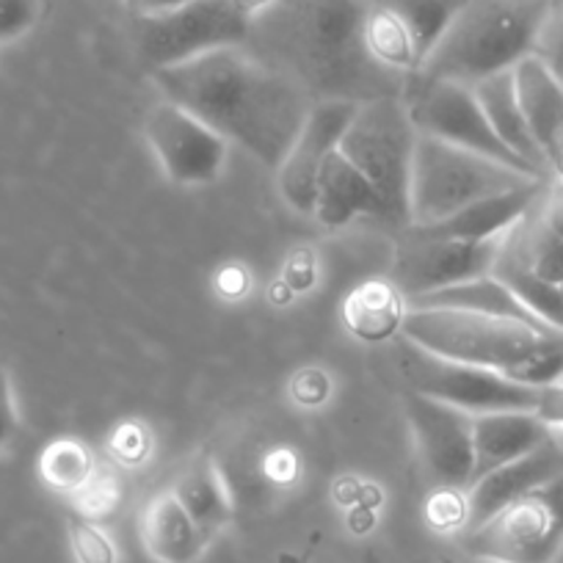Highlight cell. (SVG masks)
I'll return each instance as SVG.
<instances>
[{
  "mask_svg": "<svg viewBox=\"0 0 563 563\" xmlns=\"http://www.w3.org/2000/svg\"><path fill=\"white\" fill-rule=\"evenodd\" d=\"M371 0H263L246 47L312 102L406 97L411 75L384 67L367 42Z\"/></svg>",
  "mask_w": 563,
  "mask_h": 563,
  "instance_id": "cell-1",
  "label": "cell"
},
{
  "mask_svg": "<svg viewBox=\"0 0 563 563\" xmlns=\"http://www.w3.org/2000/svg\"><path fill=\"white\" fill-rule=\"evenodd\" d=\"M150 78L166 100L191 111L268 169H279L316 106L307 91L246 45L210 51Z\"/></svg>",
  "mask_w": 563,
  "mask_h": 563,
  "instance_id": "cell-2",
  "label": "cell"
},
{
  "mask_svg": "<svg viewBox=\"0 0 563 563\" xmlns=\"http://www.w3.org/2000/svg\"><path fill=\"white\" fill-rule=\"evenodd\" d=\"M558 0H464L417 73V80L475 86L533 56L536 40Z\"/></svg>",
  "mask_w": 563,
  "mask_h": 563,
  "instance_id": "cell-3",
  "label": "cell"
},
{
  "mask_svg": "<svg viewBox=\"0 0 563 563\" xmlns=\"http://www.w3.org/2000/svg\"><path fill=\"white\" fill-rule=\"evenodd\" d=\"M400 338L442 360L506 373L514 382L541 354L561 349V334L550 329L464 310H409Z\"/></svg>",
  "mask_w": 563,
  "mask_h": 563,
  "instance_id": "cell-4",
  "label": "cell"
},
{
  "mask_svg": "<svg viewBox=\"0 0 563 563\" xmlns=\"http://www.w3.org/2000/svg\"><path fill=\"white\" fill-rule=\"evenodd\" d=\"M533 183L544 180L473 150L417 133L409 180V227L440 224L481 199Z\"/></svg>",
  "mask_w": 563,
  "mask_h": 563,
  "instance_id": "cell-5",
  "label": "cell"
},
{
  "mask_svg": "<svg viewBox=\"0 0 563 563\" xmlns=\"http://www.w3.org/2000/svg\"><path fill=\"white\" fill-rule=\"evenodd\" d=\"M417 128L404 97H378L354 108L340 155L371 183L382 199L384 221L409 227V180Z\"/></svg>",
  "mask_w": 563,
  "mask_h": 563,
  "instance_id": "cell-6",
  "label": "cell"
},
{
  "mask_svg": "<svg viewBox=\"0 0 563 563\" xmlns=\"http://www.w3.org/2000/svg\"><path fill=\"white\" fill-rule=\"evenodd\" d=\"M252 14V0H186L166 12L130 18V34L153 75L210 51L246 45Z\"/></svg>",
  "mask_w": 563,
  "mask_h": 563,
  "instance_id": "cell-7",
  "label": "cell"
},
{
  "mask_svg": "<svg viewBox=\"0 0 563 563\" xmlns=\"http://www.w3.org/2000/svg\"><path fill=\"white\" fill-rule=\"evenodd\" d=\"M395 371L404 378L409 393L442 400L470 415L533 411L536 395H539V387L514 382L506 373L442 360L406 338H400L395 345Z\"/></svg>",
  "mask_w": 563,
  "mask_h": 563,
  "instance_id": "cell-8",
  "label": "cell"
},
{
  "mask_svg": "<svg viewBox=\"0 0 563 563\" xmlns=\"http://www.w3.org/2000/svg\"><path fill=\"white\" fill-rule=\"evenodd\" d=\"M464 550L484 563H555L563 550V475L464 530Z\"/></svg>",
  "mask_w": 563,
  "mask_h": 563,
  "instance_id": "cell-9",
  "label": "cell"
},
{
  "mask_svg": "<svg viewBox=\"0 0 563 563\" xmlns=\"http://www.w3.org/2000/svg\"><path fill=\"white\" fill-rule=\"evenodd\" d=\"M409 117L415 122L417 133L431 135V139L448 141L456 147L473 150V153L495 158L500 164L514 166L519 172L541 177L539 172L530 169L525 161H519L511 150L497 139L481 108L475 89L470 84L459 80H417L411 78L409 89L404 97ZM547 180V177H541Z\"/></svg>",
  "mask_w": 563,
  "mask_h": 563,
  "instance_id": "cell-10",
  "label": "cell"
},
{
  "mask_svg": "<svg viewBox=\"0 0 563 563\" xmlns=\"http://www.w3.org/2000/svg\"><path fill=\"white\" fill-rule=\"evenodd\" d=\"M506 235L489 238V241H459V238L422 235L406 227V235L395 249L389 282L409 301L451 288V285L489 276L500 257Z\"/></svg>",
  "mask_w": 563,
  "mask_h": 563,
  "instance_id": "cell-11",
  "label": "cell"
},
{
  "mask_svg": "<svg viewBox=\"0 0 563 563\" xmlns=\"http://www.w3.org/2000/svg\"><path fill=\"white\" fill-rule=\"evenodd\" d=\"M144 139L164 175L180 186H208L219 180L230 155V141L166 97L150 108Z\"/></svg>",
  "mask_w": 563,
  "mask_h": 563,
  "instance_id": "cell-12",
  "label": "cell"
},
{
  "mask_svg": "<svg viewBox=\"0 0 563 563\" xmlns=\"http://www.w3.org/2000/svg\"><path fill=\"white\" fill-rule=\"evenodd\" d=\"M406 417L422 470L437 489L464 492L473 484V417L426 395H406Z\"/></svg>",
  "mask_w": 563,
  "mask_h": 563,
  "instance_id": "cell-13",
  "label": "cell"
},
{
  "mask_svg": "<svg viewBox=\"0 0 563 563\" xmlns=\"http://www.w3.org/2000/svg\"><path fill=\"white\" fill-rule=\"evenodd\" d=\"M354 102H316L305 128L296 135L294 147L276 169L282 197L288 199L296 213L312 216L321 166L340 147L345 128L354 117Z\"/></svg>",
  "mask_w": 563,
  "mask_h": 563,
  "instance_id": "cell-14",
  "label": "cell"
},
{
  "mask_svg": "<svg viewBox=\"0 0 563 563\" xmlns=\"http://www.w3.org/2000/svg\"><path fill=\"white\" fill-rule=\"evenodd\" d=\"M563 475V453L552 442L541 445L539 451L528 456L508 462L492 473L481 475L464 489V503H467V525L464 530L478 528L481 522L506 508L508 503L519 500L528 492L550 484L552 478Z\"/></svg>",
  "mask_w": 563,
  "mask_h": 563,
  "instance_id": "cell-15",
  "label": "cell"
},
{
  "mask_svg": "<svg viewBox=\"0 0 563 563\" xmlns=\"http://www.w3.org/2000/svg\"><path fill=\"white\" fill-rule=\"evenodd\" d=\"M519 108L525 113L536 147L544 155L550 172H563V86L547 73L536 56L522 58L514 67Z\"/></svg>",
  "mask_w": 563,
  "mask_h": 563,
  "instance_id": "cell-16",
  "label": "cell"
},
{
  "mask_svg": "<svg viewBox=\"0 0 563 563\" xmlns=\"http://www.w3.org/2000/svg\"><path fill=\"white\" fill-rule=\"evenodd\" d=\"M550 440V426L533 411H489L473 417L475 473L473 481L508 462L539 451Z\"/></svg>",
  "mask_w": 563,
  "mask_h": 563,
  "instance_id": "cell-17",
  "label": "cell"
},
{
  "mask_svg": "<svg viewBox=\"0 0 563 563\" xmlns=\"http://www.w3.org/2000/svg\"><path fill=\"white\" fill-rule=\"evenodd\" d=\"M544 183H533V186L517 188V191L497 194V197L481 199V202L470 205V208L459 210L451 219L440 221L431 227H411V230L422 232V235L434 238H459V241H489V238L506 235L514 224L525 219L539 202L544 194Z\"/></svg>",
  "mask_w": 563,
  "mask_h": 563,
  "instance_id": "cell-18",
  "label": "cell"
},
{
  "mask_svg": "<svg viewBox=\"0 0 563 563\" xmlns=\"http://www.w3.org/2000/svg\"><path fill=\"white\" fill-rule=\"evenodd\" d=\"M141 541L158 563H197L210 544L172 489L155 495L141 511Z\"/></svg>",
  "mask_w": 563,
  "mask_h": 563,
  "instance_id": "cell-19",
  "label": "cell"
},
{
  "mask_svg": "<svg viewBox=\"0 0 563 563\" xmlns=\"http://www.w3.org/2000/svg\"><path fill=\"white\" fill-rule=\"evenodd\" d=\"M312 216L323 227L338 230V227L351 224L360 216L384 221V208L371 183L340 155V150H334L327 164L321 166V175H318Z\"/></svg>",
  "mask_w": 563,
  "mask_h": 563,
  "instance_id": "cell-20",
  "label": "cell"
},
{
  "mask_svg": "<svg viewBox=\"0 0 563 563\" xmlns=\"http://www.w3.org/2000/svg\"><path fill=\"white\" fill-rule=\"evenodd\" d=\"M473 89L481 108H484L486 119H489L492 130L497 133V139H500L519 161H525L530 169H536L541 177H547L550 166H547L541 150L536 147L533 135H530L528 130V122H525L522 108H519L517 86H514V69L489 75V78L478 80Z\"/></svg>",
  "mask_w": 563,
  "mask_h": 563,
  "instance_id": "cell-21",
  "label": "cell"
},
{
  "mask_svg": "<svg viewBox=\"0 0 563 563\" xmlns=\"http://www.w3.org/2000/svg\"><path fill=\"white\" fill-rule=\"evenodd\" d=\"M172 495L191 514V519L208 536V541H213L232 522V514H235L230 486H227L219 464L210 456L191 459L172 484Z\"/></svg>",
  "mask_w": 563,
  "mask_h": 563,
  "instance_id": "cell-22",
  "label": "cell"
},
{
  "mask_svg": "<svg viewBox=\"0 0 563 563\" xmlns=\"http://www.w3.org/2000/svg\"><path fill=\"white\" fill-rule=\"evenodd\" d=\"M406 305H409V310L481 312V316L511 318V321H522V323H530V327L547 329L544 323L536 321V318L525 310L522 301H519L495 274L481 276V279H473V282H462V285H451V288L434 290V294L417 296V299H409Z\"/></svg>",
  "mask_w": 563,
  "mask_h": 563,
  "instance_id": "cell-23",
  "label": "cell"
},
{
  "mask_svg": "<svg viewBox=\"0 0 563 563\" xmlns=\"http://www.w3.org/2000/svg\"><path fill=\"white\" fill-rule=\"evenodd\" d=\"M345 327L365 343H384L400 334L406 299L389 279H371L349 294L343 305Z\"/></svg>",
  "mask_w": 563,
  "mask_h": 563,
  "instance_id": "cell-24",
  "label": "cell"
},
{
  "mask_svg": "<svg viewBox=\"0 0 563 563\" xmlns=\"http://www.w3.org/2000/svg\"><path fill=\"white\" fill-rule=\"evenodd\" d=\"M492 274L517 296L525 305V310L536 318V321L544 323L552 332L563 334V288L555 282H547L541 276H536L533 271L525 268L519 260H514L506 249H500V257H497L495 271Z\"/></svg>",
  "mask_w": 563,
  "mask_h": 563,
  "instance_id": "cell-25",
  "label": "cell"
},
{
  "mask_svg": "<svg viewBox=\"0 0 563 563\" xmlns=\"http://www.w3.org/2000/svg\"><path fill=\"white\" fill-rule=\"evenodd\" d=\"M373 3L404 25L417 56H420V64L442 36V31L456 18L459 9L464 7V0H373Z\"/></svg>",
  "mask_w": 563,
  "mask_h": 563,
  "instance_id": "cell-26",
  "label": "cell"
},
{
  "mask_svg": "<svg viewBox=\"0 0 563 563\" xmlns=\"http://www.w3.org/2000/svg\"><path fill=\"white\" fill-rule=\"evenodd\" d=\"M91 473H95V459H91L89 448L69 437L51 442L40 456L42 481L58 492L86 489Z\"/></svg>",
  "mask_w": 563,
  "mask_h": 563,
  "instance_id": "cell-27",
  "label": "cell"
},
{
  "mask_svg": "<svg viewBox=\"0 0 563 563\" xmlns=\"http://www.w3.org/2000/svg\"><path fill=\"white\" fill-rule=\"evenodd\" d=\"M69 544L78 563H117V547L106 530L84 517L69 519Z\"/></svg>",
  "mask_w": 563,
  "mask_h": 563,
  "instance_id": "cell-28",
  "label": "cell"
},
{
  "mask_svg": "<svg viewBox=\"0 0 563 563\" xmlns=\"http://www.w3.org/2000/svg\"><path fill=\"white\" fill-rule=\"evenodd\" d=\"M533 56L547 67V73L563 86V0L552 7L550 18L544 20L536 40Z\"/></svg>",
  "mask_w": 563,
  "mask_h": 563,
  "instance_id": "cell-29",
  "label": "cell"
},
{
  "mask_svg": "<svg viewBox=\"0 0 563 563\" xmlns=\"http://www.w3.org/2000/svg\"><path fill=\"white\" fill-rule=\"evenodd\" d=\"M40 20V0H0V42L20 40Z\"/></svg>",
  "mask_w": 563,
  "mask_h": 563,
  "instance_id": "cell-30",
  "label": "cell"
},
{
  "mask_svg": "<svg viewBox=\"0 0 563 563\" xmlns=\"http://www.w3.org/2000/svg\"><path fill=\"white\" fill-rule=\"evenodd\" d=\"M20 437V411L14 398V384L9 376V367L0 362V453L18 442Z\"/></svg>",
  "mask_w": 563,
  "mask_h": 563,
  "instance_id": "cell-31",
  "label": "cell"
},
{
  "mask_svg": "<svg viewBox=\"0 0 563 563\" xmlns=\"http://www.w3.org/2000/svg\"><path fill=\"white\" fill-rule=\"evenodd\" d=\"M533 415L539 417L541 422H547L552 429L563 431V384H547V387H539V395H536V409Z\"/></svg>",
  "mask_w": 563,
  "mask_h": 563,
  "instance_id": "cell-32",
  "label": "cell"
},
{
  "mask_svg": "<svg viewBox=\"0 0 563 563\" xmlns=\"http://www.w3.org/2000/svg\"><path fill=\"white\" fill-rule=\"evenodd\" d=\"M536 210H539L541 221H544V224L563 241V183L561 180L552 183V186L547 183L544 194H541V199L536 202Z\"/></svg>",
  "mask_w": 563,
  "mask_h": 563,
  "instance_id": "cell-33",
  "label": "cell"
},
{
  "mask_svg": "<svg viewBox=\"0 0 563 563\" xmlns=\"http://www.w3.org/2000/svg\"><path fill=\"white\" fill-rule=\"evenodd\" d=\"M113 453H117L122 462H141V456L147 453V437L133 434V426H124V434H119L113 440Z\"/></svg>",
  "mask_w": 563,
  "mask_h": 563,
  "instance_id": "cell-34",
  "label": "cell"
},
{
  "mask_svg": "<svg viewBox=\"0 0 563 563\" xmlns=\"http://www.w3.org/2000/svg\"><path fill=\"white\" fill-rule=\"evenodd\" d=\"M186 3V0H124L130 18H144V14H158L166 9H175Z\"/></svg>",
  "mask_w": 563,
  "mask_h": 563,
  "instance_id": "cell-35",
  "label": "cell"
},
{
  "mask_svg": "<svg viewBox=\"0 0 563 563\" xmlns=\"http://www.w3.org/2000/svg\"><path fill=\"white\" fill-rule=\"evenodd\" d=\"M276 563H310V561H307V558H301V555H296V552H279Z\"/></svg>",
  "mask_w": 563,
  "mask_h": 563,
  "instance_id": "cell-36",
  "label": "cell"
},
{
  "mask_svg": "<svg viewBox=\"0 0 563 563\" xmlns=\"http://www.w3.org/2000/svg\"><path fill=\"white\" fill-rule=\"evenodd\" d=\"M362 563H378V555H376V552H367L365 561H362Z\"/></svg>",
  "mask_w": 563,
  "mask_h": 563,
  "instance_id": "cell-37",
  "label": "cell"
},
{
  "mask_svg": "<svg viewBox=\"0 0 563 563\" xmlns=\"http://www.w3.org/2000/svg\"><path fill=\"white\" fill-rule=\"evenodd\" d=\"M561 288H563V282H561Z\"/></svg>",
  "mask_w": 563,
  "mask_h": 563,
  "instance_id": "cell-38",
  "label": "cell"
}]
</instances>
